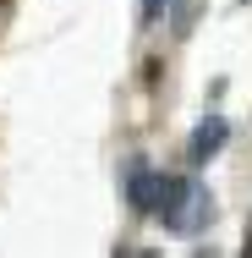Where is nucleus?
I'll return each mask as SVG.
<instances>
[{"mask_svg": "<svg viewBox=\"0 0 252 258\" xmlns=\"http://www.w3.org/2000/svg\"><path fill=\"white\" fill-rule=\"evenodd\" d=\"M164 220L176 225V231H203L208 220H214V198H208V187L203 181H192V176H181V187H176V198L164 204Z\"/></svg>", "mask_w": 252, "mask_h": 258, "instance_id": "obj_2", "label": "nucleus"}, {"mask_svg": "<svg viewBox=\"0 0 252 258\" xmlns=\"http://www.w3.org/2000/svg\"><path fill=\"white\" fill-rule=\"evenodd\" d=\"M164 6H170V0H143V6H137V11H143V22H153V17H159V11H164Z\"/></svg>", "mask_w": 252, "mask_h": 258, "instance_id": "obj_4", "label": "nucleus"}, {"mask_svg": "<svg viewBox=\"0 0 252 258\" xmlns=\"http://www.w3.org/2000/svg\"><path fill=\"white\" fill-rule=\"evenodd\" d=\"M225 132H230V126H225L219 115H208V121L198 126V138H192V159L203 165L208 154H219V149H225Z\"/></svg>", "mask_w": 252, "mask_h": 258, "instance_id": "obj_3", "label": "nucleus"}, {"mask_svg": "<svg viewBox=\"0 0 252 258\" xmlns=\"http://www.w3.org/2000/svg\"><path fill=\"white\" fill-rule=\"evenodd\" d=\"M176 187H181V176H159L143 159L126 165V204L137 209V214H164V204L176 198Z\"/></svg>", "mask_w": 252, "mask_h": 258, "instance_id": "obj_1", "label": "nucleus"}]
</instances>
